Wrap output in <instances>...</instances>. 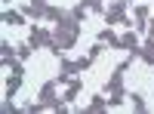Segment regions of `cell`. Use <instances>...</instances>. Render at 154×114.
<instances>
[{"mask_svg": "<svg viewBox=\"0 0 154 114\" xmlns=\"http://www.w3.org/2000/svg\"><path fill=\"white\" fill-rule=\"evenodd\" d=\"M77 37H80V28H62V25H56L53 40H49V53L53 56H65V49H71L77 43Z\"/></svg>", "mask_w": 154, "mask_h": 114, "instance_id": "6da1fadb", "label": "cell"}, {"mask_svg": "<svg viewBox=\"0 0 154 114\" xmlns=\"http://www.w3.org/2000/svg\"><path fill=\"white\" fill-rule=\"evenodd\" d=\"M139 59H145L148 65H154V37H151L145 46H142V56H139Z\"/></svg>", "mask_w": 154, "mask_h": 114, "instance_id": "9a60e30c", "label": "cell"}, {"mask_svg": "<svg viewBox=\"0 0 154 114\" xmlns=\"http://www.w3.org/2000/svg\"><path fill=\"white\" fill-rule=\"evenodd\" d=\"M105 108H108V99H102V96H96L93 102H89L86 114H99V111H105Z\"/></svg>", "mask_w": 154, "mask_h": 114, "instance_id": "7c38bea8", "label": "cell"}, {"mask_svg": "<svg viewBox=\"0 0 154 114\" xmlns=\"http://www.w3.org/2000/svg\"><path fill=\"white\" fill-rule=\"evenodd\" d=\"M19 86H22V74H12V77L6 80V99H12L19 93Z\"/></svg>", "mask_w": 154, "mask_h": 114, "instance_id": "8fae6325", "label": "cell"}, {"mask_svg": "<svg viewBox=\"0 0 154 114\" xmlns=\"http://www.w3.org/2000/svg\"><path fill=\"white\" fill-rule=\"evenodd\" d=\"M3 25H22V12H16V9H3Z\"/></svg>", "mask_w": 154, "mask_h": 114, "instance_id": "4fadbf2b", "label": "cell"}, {"mask_svg": "<svg viewBox=\"0 0 154 114\" xmlns=\"http://www.w3.org/2000/svg\"><path fill=\"white\" fill-rule=\"evenodd\" d=\"M46 0H31V3L22 6V16H34V19H46Z\"/></svg>", "mask_w": 154, "mask_h": 114, "instance_id": "5b68a950", "label": "cell"}, {"mask_svg": "<svg viewBox=\"0 0 154 114\" xmlns=\"http://www.w3.org/2000/svg\"><path fill=\"white\" fill-rule=\"evenodd\" d=\"M80 3L86 9H93V12H105V9H102V0H80Z\"/></svg>", "mask_w": 154, "mask_h": 114, "instance_id": "2e32d148", "label": "cell"}, {"mask_svg": "<svg viewBox=\"0 0 154 114\" xmlns=\"http://www.w3.org/2000/svg\"><path fill=\"white\" fill-rule=\"evenodd\" d=\"M65 16H68V12L62 9V6H49V9H46V19H49V22H56V25L65 19Z\"/></svg>", "mask_w": 154, "mask_h": 114, "instance_id": "5bb4252c", "label": "cell"}, {"mask_svg": "<svg viewBox=\"0 0 154 114\" xmlns=\"http://www.w3.org/2000/svg\"><path fill=\"white\" fill-rule=\"evenodd\" d=\"M49 40H53V31H46V28H40V25H34L31 28V37H28V43L37 49V46H49Z\"/></svg>", "mask_w": 154, "mask_h": 114, "instance_id": "277c9868", "label": "cell"}, {"mask_svg": "<svg viewBox=\"0 0 154 114\" xmlns=\"http://www.w3.org/2000/svg\"><path fill=\"white\" fill-rule=\"evenodd\" d=\"M31 49H34L31 43H28V46H19V49H16V56H19V59L25 62V59H28V56H31Z\"/></svg>", "mask_w": 154, "mask_h": 114, "instance_id": "e0dca14e", "label": "cell"}, {"mask_svg": "<svg viewBox=\"0 0 154 114\" xmlns=\"http://www.w3.org/2000/svg\"><path fill=\"white\" fill-rule=\"evenodd\" d=\"M105 22L108 25H130L133 28V19H126V0H114L105 12Z\"/></svg>", "mask_w": 154, "mask_h": 114, "instance_id": "3957f363", "label": "cell"}, {"mask_svg": "<svg viewBox=\"0 0 154 114\" xmlns=\"http://www.w3.org/2000/svg\"><path fill=\"white\" fill-rule=\"evenodd\" d=\"M120 46L130 49V53H133V49H139V37H136V31H126V34L120 37Z\"/></svg>", "mask_w": 154, "mask_h": 114, "instance_id": "9c48e42d", "label": "cell"}, {"mask_svg": "<svg viewBox=\"0 0 154 114\" xmlns=\"http://www.w3.org/2000/svg\"><path fill=\"white\" fill-rule=\"evenodd\" d=\"M99 40H102V43H108V46H120V37H117V34L111 31V25L99 31Z\"/></svg>", "mask_w": 154, "mask_h": 114, "instance_id": "ba28073f", "label": "cell"}, {"mask_svg": "<svg viewBox=\"0 0 154 114\" xmlns=\"http://www.w3.org/2000/svg\"><path fill=\"white\" fill-rule=\"evenodd\" d=\"M0 56H3V65H12L19 56H16V46H9V43H0Z\"/></svg>", "mask_w": 154, "mask_h": 114, "instance_id": "30bf717a", "label": "cell"}, {"mask_svg": "<svg viewBox=\"0 0 154 114\" xmlns=\"http://www.w3.org/2000/svg\"><path fill=\"white\" fill-rule=\"evenodd\" d=\"M133 108L142 114V111H145V99H142V96H133Z\"/></svg>", "mask_w": 154, "mask_h": 114, "instance_id": "ac0fdd59", "label": "cell"}, {"mask_svg": "<svg viewBox=\"0 0 154 114\" xmlns=\"http://www.w3.org/2000/svg\"><path fill=\"white\" fill-rule=\"evenodd\" d=\"M6 3H9V0H6Z\"/></svg>", "mask_w": 154, "mask_h": 114, "instance_id": "44dd1931", "label": "cell"}, {"mask_svg": "<svg viewBox=\"0 0 154 114\" xmlns=\"http://www.w3.org/2000/svg\"><path fill=\"white\" fill-rule=\"evenodd\" d=\"M99 53H102V40H99L96 46H89V59H99Z\"/></svg>", "mask_w": 154, "mask_h": 114, "instance_id": "d6986e66", "label": "cell"}, {"mask_svg": "<svg viewBox=\"0 0 154 114\" xmlns=\"http://www.w3.org/2000/svg\"><path fill=\"white\" fill-rule=\"evenodd\" d=\"M136 28H139V31H148V6H145V3L136 6Z\"/></svg>", "mask_w": 154, "mask_h": 114, "instance_id": "52a82bcc", "label": "cell"}, {"mask_svg": "<svg viewBox=\"0 0 154 114\" xmlns=\"http://www.w3.org/2000/svg\"><path fill=\"white\" fill-rule=\"evenodd\" d=\"M56 86H59V83H56V77L43 83V90H40V102H43L49 111H59V114H65V111H68V108H65V99H59V96H56Z\"/></svg>", "mask_w": 154, "mask_h": 114, "instance_id": "7a4b0ae2", "label": "cell"}, {"mask_svg": "<svg viewBox=\"0 0 154 114\" xmlns=\"http://www.w3.org/2000/svg\"><path fill=\"white\" fill-rule=\"evenodd\" d=\"M148 37H154V22H148Z\"/></svg>", "mask_w": 154, "mask_h": 114, "instance_id": "ffe728a7", "label": "cell"}, {"mask_svg": "<svg viewBox=\"0 0 154 114\" xmlns=\"http://www.w3.org/2000/svg\"><path fill=\"white\" fill-rule=\"evenodd\" d=\"M77 93H80V77H71V80L65 83V96H62V99H65V102H74Z\"/></svg>", "mask_w": 154, "mask_h": 114, "instance_id": "8992f818", "label": "cell"}]
</instances>
